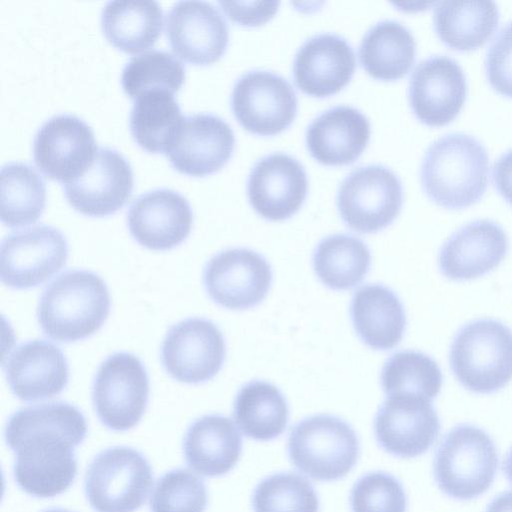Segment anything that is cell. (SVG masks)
Here are the masks:
<instances>
[{
    "mask_svg": "<svg viewBox=\"0 0 512 512\" xmlns=\"http://www.w3.org/2000/svg\"><path fill=\"white\" fill-rule=\"evenodd\" d=\"M489 177V156L476 137L451 132L434 140L420 167L421 184L437 204L451 209L470 206L484 194Z\"/></svg>",
    "mask_w": 512,
    "mask_h": 512,
    "instance_id": "6da1fadb",
    "label": "cell"
},
{
    "mask_svg": "<svg viewBox=\"0 0 512 512\" xmlns=\"http://www.w3.org/2000/svg\"><path fill=\"white\" fill-rule=\"evenodd\" d=\"M107 285L87 270L60 274L43 291L37 318L43 332L58 342H75L90 337L110 313Z\"/></svg>",
    "mask_w": 512,
    "mask_h": 512,
    "instance_id": "7a4b0ae2",
    "label": "cell"
},
{
    "mask_svg": "<svg viewBox=\"0 0 512 512\" xmlns=\"http://www.w3.org/2000/svg\"><path fill=\"white\" fill-rule=\"evenodd\" d=\"M449 360L463 387L478 394L494 393L512 379V331L493 319L470 322L455 335Z\"/></svg>",
    "mask_w": 512,
    "mask_h": 512,
    "instance_id": "3957f363",
    "label": "cell"
},
{
    "mask_svg": "<svg viewBox=\"0 0 512 512\" xmlns=\"http://www.w3.org/2000/svg\"><path fill=\"white\" fill-rule=\"evenodd\" d=\"M498 456L492 438L481 428L460 424L436 448L433 473L440 490L458 500H471L492 485Z\"/></svg>",
    "mask_w": 512,
    "mask_h": 512,
    "instance_id": "277c9868",
    "label": "cell"
},
{
    "mask_svg": "<svg viewBox=\"0 0 512 512\" xmlns=\"http://www.w3.org/2000/svg\"><path fill=\"white\" fill-rule=\"evenodd\" d=\"M293 465L318 481H334L355 466L360 446L353 428L344 420L318 414L298 422L288 438Z\"/></svg>",
    "mask_w": 512,
    "mask_h": 512,
    "instance_id": "5b68a950",
    "label": "cell"
},
{
    "mask_svg": "<svg viewBox=\"0 0 512 512\" xmlns=\"http://www.w3.org/2000/svg\"><path fill=\"white\" fill-rule=\"evenodd\" d=\"M153 484L152 469L137 450L118 446L99 453L85 475V494L96 512H135Z\"/></svg>",
    "mask_w": 512,
    "mask_h": 512,
    "instance_id": "8992f818",
    "label": "cell"
},
{
    "mask_svg": "<svg viewBox=\"0 0 512 512\" xmlns=\"http://www.w3.org/2000/svg\"><path fill=\"white\" fill-rule=\"evenodd\" d=\"M16 454L17 485L27 494L50 498L66 491L77 474L74 448L80 443L62 434L29 433L6 439Z\"/></svg>",
    "mask_w": 512,
    "mask_h": 512,
    "instance_id": "52a82bcc",
    "label": "cell"
},
{
    "mask_svg": "<svg viewBox=\"0 0 512 512\" xmlns=\"http://www.w3.org/2000/svg\"><path fill=\"white\" fill-rule=\"evenodd\" d=\"M336 203L349 228L359 233H376L389 226L400 213L402 183L383 165L358 167L341 182Z\"/></svg>",
    "mask_w": 512,
    "mask_h": 512,
    "instance_id": "ba28073f",
    "label": "cell"
},
{
    "mask_svg": "<svg viewBox=\"0 0 512 512\" xmlns=\"http://www.w3.org/2000/svg\"><path fill=\"white\" fill-rule=\"evenodd\" d=\"M149 378L133 354L110 355L97 370L92 399L100 421L114 431H126L141 420L148 402Z\"/></svg>",
    "mask_w": 512,
    "mask_h": 512,
    "instance_id": "9c48e42d",
    "label": "cell"
},
{
    "mask_svg": "<svg viewBox=\"0 0 512 512\" xmlns=\"http://www.w3.org/2000/svg\"><path fill=\"white\" fill-rule=\"evenodd\" d=\"M297 95L282 76L253 70L240 76L231 93V109L250 133L273 136L286 130L297 114Z\"/></svg>",
    "mask_w": 512,
    "mask_h": 512,
    "instance_id": "30bf717a",
    "label": "cell"
},
{
    "mask_svg": "<svg viewBox=\"0 0 512 512\" xmlns=\"http://www.w3.org/2000/svg\"><path fill=\"white\" fill-rule=\"evenodd\" d=\"M67 258V240L52 226L39 225L13 232L1 244V280L13 289L33 288L57 273Z\"/></svg>",
    "mask_w": 512,
    "mask_h": 512,
    "instance_id": "8fae6325",
    "label": "cell"
},
{
    "mask_svg": "<svg viewBox=\"0 0 512 512\" xmlns=\"http://www.w3.org/2000/svg\"><path fill=\"white\" fill-rule=\"evenodd\" d=\"M226 346L219 328L210 320L189 318L173 325L161 350L162 364L175 380L199 384L222 368Z\"/></svg>",
    "mask_w": 512,
    "mask_h": 512,
    "instance_id": "7c38bea8",
    "label": "cell"
},
{
    "mask_svg": "<svg viewBox=\"0 0 512 512\" xmlns=\"http://www.w3.org/2000/svg\"><path fill=\"white\" fill-rule=\"evenodd\" d=\"M266 259L246 248H232L213 256L205 266L203 282L210 298L230 310L258 305L272 284Z\"/></svg>",
    "mask_w": 512,
    "mask_h": 512,
    "instance_id": "4fadbf2b",
    "label": "cell"
},
{
    "mask_svg": "<svg viewBox=\"0 0 512 512\" xmlns=\"http://www.w3.org/2000/svg\"><path fill=\"white\" fill-rule=\"evenodd\" d=\"M92 128L77 116L55 115L38 129L33 157L38 169L52 180L66 184L81 176L97 153Z\"/></svg>",
    "mask_w": 512,
    "mask_h": 512,
    "instance_id": "5bb4252c",
    "label": "cell"
},
{
    "mask_svg": "<svg viewBox=\"0 0 512 512\" xmlns=\"http://www.w3.org/2000/svg\"><path fill=\"white\" fill-rule=\"evenodd\" d=\"M439 431V417L431 401L418 396H387L374 420L379 446L401 458L424 454Z\"/></svg>",
    "mask_w": 512,
    "mask_h": 512,
    "instance_id": "9a60e30c",
    "label": "cell"
},
{
    "mask_svg": "<svg viewBox=\"0 0 512 512\" xmlns=\"http://www.w3.org/2000/svg\"><path fill=\"white\" fill-rule=\"evenodd\" d=\"M467 93L463 68L445 54L421 60L410 76L408 97L415 116L438 126L450 122L461 110Z\"/></svg>",
    "mask_w": 512,
    "mask_h": 512,
    "instance_id": "2e32d148",
    "label": "cell"
},
{
    "mask_svg": "<svg viewBox=\"0 0 512 512\" xmlns=\"http://www.w3.org/2000/svg\"><path fill=\"white\" fill-rule=\"evenodd\" d=\"M308 190L307 173L291 155H265L252 167L247 180V196L253 209L264 219L283 221L303 205Z\"/></svg>",
    "mask_w": 512,
    "mask_h": 512,
    "instance_id": "e0dca14e",
    "label": "cell"
},
{
    "mask_svg": "<svg viewBox=\"0 0 512 512\" xmlns=\"http://www.w3.org/2000/svg\"><path fill=\"white\" fill-rule=\"evenodd\" d=\"M166 35L173 52L194 65L218 61L229 42L228 24L220 11L205 1H179L169 10Z\"/></svg>",
    "mask_w": 512,
    "mask_h": 512,
    "instance_id": "ac0fdd59",
    "label": "cell"
},
{
    "mask_svg": "<svg viewBox=\"0 0 512 512\" xmlns=\"http://www.w3.org/2000/svg\"><path fill=\"white\" fill-rule=\"evenodd\" d=\"M133 186V172L124 156L114 149L100 147L86 171L64 184V193L77 212L104 217L125 205Z\"/></svg>",
    "mask_w": 512,
    "mask_h": 512,
    "instance_id": "d6986e66",
    "label": "cell"
},
{
    "mask_svg": "<svg viewBox=\"0 0 512 512\" xmlns=\"http://www.w3.org/2000/svg\"><path fill=\"white\" fill-rule=\"evenodd\" d=\"M235 136L222 118L207 113L184 117L165 153L182 174L203 177L220 170L231 158Z\"/></svg>",
    "mask_w": 512,
    "mask_h": 512,
    "instance_id": "ffe728a7",
    "label": "cell"
},
{
    "mask_svg": "<svg viewBox=\"0 0 512 512\" xmlns=\"http://www.w3.org/2000/svg\"><path fill=\"white\" fill-rule=\"evenodd\" d=\"M193 213L180 193L155 189L131 204L127 224L132 237L150 250L165 251L181 244L190 234Z\"/></svg>",
    "mask_w": 512,
    "mask_h": 512,
    "instance_id": "44dd1931",
    "label": "cell"
},
{
    "mask_svg": "<svg viewBox=\"0 0 512 512\" xmlns=\"http://www.w3.org/2000/svg\"><path fill=\"white\" fill-rule=\"evenodd\" d=\"M503 228L489 219L474 220L443 244L438 258L441 273L455 281L472 280L496 268L508 252Z\"/></svg>",
    "mask_w": 512,
    "mask_h": 512,
    "instance_id": "7402d4cb",
    "label": "cell"
},
{
    "mask_svg": "<svg viewBox=\"0 0 512 512\" xmlns=\"http://www.w3.org/2000/svg\"><path fill=\"white\" fill-rule=\"evenodd\" d=\"M355 68V53L347 40L321 33L310 37L297 50L293 77L303 93L322 98L341 91L350 82Z\"/></svg>",
    "mask_w": 512,
    "mask_h": 512,
    "instance_id": "603a6c76",
    "label": "cell"
},
{
    "mask_svg": "<svg viewBox=\"0 0 512 512\" xmlns=\"http://www.w3.org/2000/svg\"><path fill=\"white\" fill-rule=\"evenodd\" d=\"M8 385L23 401H37L60 394L67 386L69 369L59 347L45 340L17 346L4 363Z\"/></svg>",
    "mask_w": 512,
    "mask_h": 512,
    "instance_id": "cb8c5ba5",
    "label": "cell"
},
{
    "mask_svg": "<svg viewBox=\"0 0 512 512\" xmlns=\"http://www.w3.org/2000/svg\"><path fill=\"white\" fill-rule=\"evenodd\" d=\"M371 127L358 109L339 105L318 115L306 130V145L320 164L343 166L355 162L365 150Z\"/></svg>",
    "mask_w": 512,
    "mask_h": 512,
    "instance_id": "d4e9b609",
    "label": "cell"
},
{
    "mask_svg": "<svg viewBox=\"0 0 512 512\" xmlns=\"http://www.w3.org/2000/svg\"><path fill=\"white\" fill-rule=\"evenodd\" d=\"M183 451L187 464L197 473L218 477L237 464L242 438L233 421L218 414L205 415L188 428Z\"/></svg>",
    "mask_w": 512,
    "mask_h": 512,
    "instance_id": "484cf974",
    "label": "cell"
},
{
    "mask_svg": "<svg viewBox=\"0 0 512 512\" xmlns=\"http://www.w3.org/2000/svg\"><path fill=\"white\" fill-rule=\"evenodd\" d=\"M354 329L375 350H389L400 343L406 328L403 305L381 284H367L353 295L350 307Z\"/></svg>",
    "mask_w": 512,
    "mask_h": 512,
    "instance_id": "4316f807",
    "label": "cell"
},
{
    "mask_svg": "<svg viewBox=\"0 0 512 512\" xmlns=\"http://www.w3.org/2000/svg\"><path fill=\"white\" fill-rule=\"evenodd\" d=\"M416 42L412 32L395 20H383L372 26L362 38L359 60L374 79L394 81L412 67Z\"/></svg>",
    "mask_w": 512,
    "mask_h": 512,
    "instance_id": "83f0119b",
    "label": "cell"
},
{
    "mask_svg": "<svg viewBox=\"0 0 512 512\" xmlns=\"http://www.w3.org/2000/svg\"><path fill=\"white\" fill-rule=\"evenodd\" d=\"M162 27L163 11L156 1H110L102 9L103 34L125 53H138L153 46Z\"/></svg>",
    "mask_w": 512,
    "mask_h": 512,
    "instance_id": "f1b7e54d",
    "label": "cell"
},
{
    "mask_svg": "<svg viewBox=\"0 0 512 512\" xmlns=\"http://www.w3.org/2000/svg\"><path fill=\"white\" fill-rule=\"evenodd\" d=\"M499 21V9L494 1L436 2L433 10L434 28L443 42L459 49L470 50L482 45L494 32Z\"/></svg>",
    "mask_w": 512,
    "mask_h": 512,
    "instance_id": "f546056e",
    "label": "cell"
},
{
    "mask_svg": "<svg viewBox=\"0 0 512 512\" xmlns=\"http://www.w3.org/2000/svg\"><path fill=\"white\" fill-rule=\"evenodd\" d=\"M233 415L245 436L269 441L280 436L286 429L289 409L285 397L276 386L254 380L238 391Z\"/></svg>",
    "mask_w": 512,
    "mask_h": 512,
    "instance_id": "4dcf8cb0",
    "label": "cell"
},
{
    "mask_svg": "<svg viewBox=\"0 0 512 512\" xmlns=\"http://www.w3.org/2000/svg\"><path fill=\"white\" fill-rule=\"evenodd\" d=\"M184 120L174 94L151 90L139 95L130 112V132L150 153H166Z\"/></svg>",
    "mask_w": 512,
    "mask_h": 512,
    "instance_id": "1f68e13d",
    "label": "cell"
},
{
    "mask_svg": "<svg viewBox=\"0 0 512 512\" xmlns=\"http://www.w3.org/2000/svg\"><path fill=\"white\" fill-rule=\"evenodd\" d=\"M371 263L367 245L358 237L334 234L322 239L313 254L320 281L333 290H350L366 277Z\"/></svg>",
    "mask_w": 512,
    "mask_h": 512,
    "instance_id": "d6a6232c",
    "label": "cell"
},
{
    "mask_svg": "<svg viewBox=\"0 0 512 512\" xmlns=\"http://www.w3.org/2000/svg\"><path fill=\"white\" fill-rule=\"evenodd\" d=\"M1 221L10 228L35 223L46 205V186L42 176L29 164L11 162L0 173Z\"/></svg>",
    "mask_w": 512,
    "mask_h": 512,
    "instance_id": "836d02e7",
    "label": "cell"
},
{
    "mask_svg": "<svg viewBox=\"0 0 512 512\" xmlns=\"http://www.w3.org/2000/svg\"><path fill=\"white\" fill-rule=\"evenodd\" d=\"M442 382L435 360L414 350L394 353L381 372V385L387 396L411 395L431 401L439 394Z\"/></svg>",
    "mask_w": 512,
    "mask_h": 512,
    "instance_id": "e575fe53",
    "label": "cell"
},
{
    "mask_svg": "<svg viewBox=\"0 0 512 512\" xmlns=\"http://www.w3.org/2000/svg\"><path fill=\"white\" fill-rule=\"evenodd\" d=\"M185 80V66L172 53L150 50L132 57L122 71L124 92L136 99L144 92L166 90L177 92Z\"/></svg>",
    "mask_w": 512,
    "mask_h": 512,
    "instance_id": "d590c367",
    "label": "cell"
},
{
    "mask_svg": "<svg viewBox=\"0 0 512 512\" xmlns=\"http://www.w3.org/2000/svg\"><path fill=\"white\" fill-rule=\"evenodd\" d=\"M254 512H318L317 493L304 476L294 472L272 474L258 483Z\"/></svg>",
    "mask_w": 512,
    "mask_h": 512,
    "instance_id": "8d00e7d4",
    "label": "cell"
},
{
    "mask_svg": "<svg viewBox=\"0 0 512 512\" xmlns=\"http://www.w3.org/2000/svg\"><path fill=\"white\" fill-rule=\"evenodd\" d=\"M206 506L205 483L187 469H175L164 474L150 500L151 512H204Z\"/></svg>",
    "mask_w": 512,
    "mask_h": 512,
    "instance_id": "74e56055",
    "label": "cell"
},
{
    "mask_svg": "<svg viewBox=\"0 0 512 512\" xmlns=\"http://www.w3.org/2000/svg\"><path fill=\"white\" fill-rule=\"evenodd\" d=\"M352 512H406L407 497L393 475L375 471L360 477L350 494Z\"/></svg>",
    "mask_w": 512,
    "mask_h": 512,
    "instance_id": "f35d334b",
    "label": "cell"
},
{
    "mask_svg": "<svg viewBox=\"0 0 512 512\" xmlns=\"http://www.w3.org/2000/svg\"><path fill=\"white\" fill-rule=\"evenodd\" d=\"M485 70L490 84L497 91L512 96V19L500 28L489 45Z\"/></svg>",
    "mask_w": 512,
    "mask_h": 512,
    "instance_id": "ab89813d",
    "label": "cell"
},
{
    "mask_svg": "<svg viewBox=\"0 0 512 512\" xmlns=\"http://www.w3.org/2000/svg\"><path fill=\"white\" fill-rule=\"evenodd\" d=\"M218 4L226 15L234 22L243 26H259L274 17L278 11V1L228 2Z\"/></svg>",
    "mask_w": 512,
    "mask_h": 512,
    "instance_id": "60d3db41",
    "label": "cell"
},
{
    "mask_svg": "<svg viewBox=\"0 0 512 512\" xmlns=\"http://www.w3.org/2000/svg\"><path fill=\"white\" fill-rule=\"evenodd\" d=\"M493 178L498 191L512 205V149L495 160Z\"/></svg>",
    "mask_w": 512,
    "mask_h": 512,
    "instance_id": "b9f144b4",
    "label": "cell"
},
{
    "mask_svg": "<svg viewBox=\"0 0 512 512\" xmlns=\"http://www.w3.org/2000/svg\"><path fill=\"white\" fill-rule=\"evenodd\" d=\"M485 512H512V490L503 492L493 498Z\"/></svg>",
    "mask_w": 512,
    "mask_h": 512,
    "instance_id": "7bdbcfd3",
    "label": "cell"
},
{
    "mask_svg": "<svg viewBox=\"0 0 512 512\" xmlns=\"http://www.w3.org/2000/svg\"><path fill=\"white\" fill-rule=\"evenodd\" d=\"M503 470L504 473L509 480V482L512 484V447L508 451L504 464H503Z\"/></svg>",
    "mask_w": 512,
    "mask_h": 512,
    "instance_id": "ee69618b",
    "label": "cell"
},
{
    "mask_svg": "<svg viewBox=\"0 0 512 512\" xmlns=\"http://www.w3.org/2000/svg\"><path fill=\"white\" fill-rule=\"evenodd\" d=\"M43 512H71V511H68V510H65V509H60V508H57V509H49V510H45Z\"/></svg>",
    "mask_w": 512,
    "mask_h": 512,
    "instance_id": "f6af8a7d",
    "label": "cell"
}]
</instances>
